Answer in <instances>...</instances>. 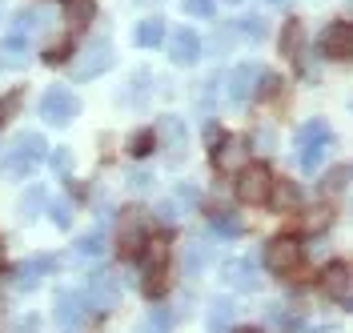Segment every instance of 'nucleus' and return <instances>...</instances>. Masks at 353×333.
I'll use <instances>...</instances> for the list:
<instances>
[{
  "mask_svg": "<svg viewBox=\"0 0 353 333\" xmlns=\"http://www.w3.org/2000/svg\"><path fill=\"white\" fill-rule=\"evenodd\" d=\"M153 137H157V145L165 141V161H169V165H181L185 145H189L185 121H181V117H161V121H157V129H153Z\"/></svg>",
  "mask_w": 353,
  "mask_h": 333,
  "instance_id": "nucleus-4",
  "label": "nucleus"
},
{
  "mask_svg": "<svg viewBox=\"0 0 353 333\" xmlns=\"http://www.w3.org/2000/svg\"><path fill=\"white\" fill-rule=\"evenodd\" d=\"M68 57H72V45H68V41L44 48V61H48V65H61V61H68Z\"/></svg>",
  "mask_w": 353,
  "mask_h": 333,
  "instance_id": "nucleus-38",
  "label": "nucleus"
},
{
  "mask_svg": "<svg viewBox=\"0 0 353 333\" xmlns=\"http://www.w3.org/2000/svg\"><path fill=\"white\" fill-rule=\"evenodd\" d=\"M330 141V125L325 121H305L297 129V149H309V145H325Z\"/></svg>",
  "mask_w": 353,
  "mask_h": 333,
  "instance_id": "nucleus-25",
  "label": "nucleus"
},
{
  "mask_svg": "<svg viewBox=\"0 0 353 333\" xmlns=\"http://www.w3.org/2000/svg\"><path fill=\"white\" fill-rule=\"evenodd\" d=\"M44 205H48V201H44V189H28V193H24V201H21V217H24V221L41 217Z\"/></svg>",
  "mask_w": 353,
  "mask_h": 333,
  "instance_id": "nucleus-33",
  "label": "nucleus"
},
{
  "mask_svg": "<svg viewBox=\"0 0 353 333\" xmlns=\"http://www.w3.org/2000/svg\"><path fill=\"white\" fill-rule=\"evenodd\" d=\"M350 45H353V37H350V24L345 21L325 24L321 37H317V48H321L325 57H333V61H345V57H350Z\"/></svg>",
  "mask_w": 353,
  "mask_h": 333,
  "instance_id": "nucleus-9",
  "label": "nucleus"
},
{
  "mask_svg": "<svg viewBox=\"0 0 353 333\" xmlns=\"http://www.w3.org/2000/svg\"><path fill=\"white\" fill-rule=\"evenodd\" d=\"M233 4H237V0H233Z\"/></svg>",
  "mask_w": 353,
  "mask_h": 333,
  "instance_id": "nucleus-52",
  "label": "nucleus"
},
{
  "mask_svg": "<svg viewBox=\"0 0 353 333\" xmlns=\"http://www.w3.org/2000/svg\"><path fill=\"white\" fill-rule=\"evenodd\" d=\"M176 197H181V201H197L201 193H197V185H181V189H176Z\"/></svg>",
  "mask_w": 353,
  "mask_h": 333,
  "instance_id": "nucleus-46",
  "label": "nucleus"
},
{
  "mask_svg": "<svg viewBox=\"0 0 353 333\" xmlns=\"http://www.w3.org/2000/svg\"><path fill=\"white\" fill-rule=\"evenodd\" d=\"M44 137L41 133H21L12 145H8V153H4V169L12 173V177H28L37 165L44 161Z\"/></svg>",
  "mask_w": 353,
  "mask_h": 333,
  "instance_id": "nucleus-1",
  "label": "nucleus"
},
{
  "mask_svg": "<svg viewBox=\"0 0 353 333\" xmlns=\"http://www.w3.org/2000/svg\"><path fill=\"white\" fill-rule=\"evenodd\" d=\"M48 12H41V8H21L17 12V24H12V37H21V41H28V37H41L44 28H48Z\"/></svg>",
  "mask_w": 353,
  "mask_h": 333,
  "instance_id": "nucleus-16",
  "label": "nucleus"
},
{
  "mask_svg": "<svg viewBox=\"0 0 353 333\" xmlns=\"http://www.w3.org/2000/svg\"><path fill=\"white\" fill-rule=\"evenodd\" d=\"M321 293L330 297V301H337V305H350V265H341V261H330V265L321 269Z\"/></svg>",
  "mask_w": 353,
  "mask_h": 333,
  "instance_id": "nucleus-8",
  "label": "nucleus"
},
{
  "mask_svg": "<svg viewBox=\"0 0 353 333\" xmlns=\"http://www.w3.org/2000/svg\"><path fill=\"white\" fill-rule=\"evenodd\" d=\"M225 281L233 289H245V293H253V289L261 285V277H257V265L253 261H225Z\"/></svg>",
  "mask_w": 353,
  "mask_h": 333,
  "instance_id": "nucleus-13",
  "label": "nucleus"
},
{
  "mask_svg": "<svg viewBox=\"0 0 353 333\" xmlns=\"http://www.w3.org/2000/svg\"><path fill=\"white\" fill-rule=\"evenodd\" d=\"M137 257L145 261V273L165 269V261H169V241H165V237H145V245H141V253H137Z\"/></svg>",
  "mask_w": 353,
  "mask_h": 333,
  "instance_id": "nucleus-18",
  "label": "nucleus"
},
{
  "mask_svg": "<svg viewBox=\"0 0 353 333\" xmlns=\"http://www.w3.org/2000/svg\"><path fill=\"white\" fill-rule=\"evenodd\" d=\"M245 161H249V141L245 137H225L217 149H213V165L217 169H237L241 173Z\"/></svg>",
  "mask_w": 353,
  "mask_h": 333,
  "instance_id": "nucleus-11",
  "label": "nucleus"
},
{
  "mask_svg": "<svg viewBox=\"0 0 353 333\" xmlns=\"http://www.w3.org/2000/svg\"><path fill=\"white\" fill-rule=\"evenodd\" d=\"M101 253H105V233H101V229H92V233H85V237L77 241V261L101 257Z\"/></svg>",
  "mask_w": 353,
  "mask_h": 333,
  "instance_id": "nucleus-29",
  "label": "nucleus"
},
{
  "mask_svg": "<svg viewBox=\"0 0 353 333\" xmlns=\"http://www.w3.org/2000/svg\"><path fill=\"white\" fill-rule=\"evenodd\" d=\"M161 41H165V21L161 17H149V21L137 24V45L141 48H157Z\"/></svg>",
  "mask_w": 353,
  "mask_h": 333,
  "instance_id": "nucleus-24",
  "label": "nucleus"
},
{
  "mask_svg": "<svg viewBox=\"0 0 353 333\" xmlns=\"http://www.w3.org/2000/svg\"><path fill=\"white\" fill-rule=\"evenodd\" d=\"M181 4H185V12H189V17H201V21H205V17H213V8H217L213 0H181Z\"/></svg>",
  "mask_w": 353,
  "mask_h": 333,
  "instance_id": "nucleus-37",
  "label": "nucleus"
},
{
  "mask_svg": "<svg viewBox=\"0 0 353 333\" xmlns=\"http://www.w3.org/2000/svg\"><path fill=\"white\" fill-rule=\"evenodd\" d=\"M241 32H245V37H253V41H261L269 28H265L261 17H245V21H241Z\"/></svg>",
  "mask_w": 353,
  "mask_h": 333,
  "instance_id": "nucleus-40",
  "label": "nucleus"
},
{
  "mask_svg": "<svg viewBox=\"0 0 353 333\" xmlns=\"http://www.w3.org/2000/svg\"><path fill=\"white\" fill-rule=\"evenodd\" d=\"M165 37H169V57H173L176 65H193L201 57V37L193 28H173Z\"/></svg>",
  "mask_w": 353,
  "mask_h": 333,
  "instance_id": "nucleus-10",
  "label": "nucleus"
},
{
  "mask_svg": "<svg viewBox=\"0 0 353 333\" xmlns=\"http://www.w3.org/2000/svg\"><path fill=\"white\" fill-rule=\"evenodd\" d=\"M257 81H261V85H257V89H253V97H277V89H281V81H277V77H273V72H261V77H257Z\"/></svg>",
  "mask_w": 353,
  "mask_h": 333,
  "instance_id": "nucleus-39",
  "label": "nucleus"
},
{
  "mask_svg": "<svg viewBox=\"0 0 353 333\" xmlns=\"http://www.w3.org/2000/svg\"><path fill=\"white\" fill-rule=\"evenodd\" d=\"M117 297H121V285H117V277H112L109 269H101L92 281H88V293H85V305L97 313H109L117 310Z\"/></svg>",
  "mask_w": 353,
  "mask_h": 333,
  "instance_id": "nucleus-7",
  "label": "nucleus"
},
{
  "mask_svg": "<svg viewBox=\"0 0 353 333\" xmlns=\"http://www.w3.org/2000/svg\"><path fill=\"white\" fill-rule=\"evenodd\" d=\"M52 221L61 225V229L72 225V205H68V201H57V205H52Z\"/></svg>",
  "mask_w": 353,
  "mask_h": 333,
  "instance_id": "nucleus-41",
  "label": "nucleus"
},
{
  "mask_svg": "<svg viewBox=\"0 0 353 333\" xmlns=\"http://www.w3.org/2000/svg\"><path fill=\"white\" fill-rule=\"evenodd\" d=\"M141 245H145V229H141L137 217H129V225H125V229H121V237H117V249H121V257H125V261H132V257L141 253Z\"/></svg>",
  "mask_w": 353,
  "mask_h": 333,
  "instance_id": "nucleus-19",
  "label": "nucleus"
},
{
  "mask_svg": "<svg viewBox=\"0 0 353 333\" xmlns=\"http://www.w3.org/2000/svg\"><path fill=\"white\" fill-rule=\"evenodd\" d=\"M305 221H309V229H325L330 225V209H313Z\"/></svg>",
  "mask_w": 353,
  "mask_h": 333,
  "instance_id": "nucleus-44",
  "label": "nucleus"
},
{
  "mask_svg": "<svg viewBox=\"0 0 353 333\" xmlns=\"http://www.w3.org/2000/svg\"><path fill=\"white\" fill-rule=\"evenodd\" d=\"M265 265L273 273H293L301 265V241L297 237H273L265 245Z\"/></svg>",
  "mask_w": 353,
  "mask_h": 333,
  "instance_id": "nucleus-5",
  "label": "nucleus"
},
{
  "mask_svg": "<svg viewBox=\"0 0 353 333\" xmlns=\"http://www.w3.org/2000/svg\"><path fill=\"white\" fill-rule=\"evenodd\" d=\"M281 52L301 65V57H305V24L301 21H285V28H281Z\"/></svg>",
  "mask_w": 353,
  "mask_h": 333,
  "instance_id": "nucleus-17",
  "label": "nucleus"
},
{
  "mask_svg": "<svg viewBox=\"0 0 353 333\" xmlns=\"http://www.w3.org/2000/svg\"><path fill=\"white\" fill-rule=\"evenodd\" d=\"M0 65H8V68L28 65V45H24L21 37H12V32H8V41L0 45Z\"/></svg>",
  "mask_w": 353,
  "mask_h": 333,
  "instance_id": "nucleus-23",
  "label": "nucleus"
},
{
  "mask_svg": "<svg viewBox=\"0 0 353 333\" xmlns=\"http://www.w3.org/2000/svg\"><path fill=\"white\" fill-rule=\"evenodd\" d=\"M0 257H4V241H0Z\"/></svg>",
  "mask_w": 353,
  "mask_h": 333,
  "instance_id": "nucleus-51",
  "label": "nucleus"
},
{
  "mask_svg": "<svg viewBox=\"0 0 353 333\" xmlns=\"http://www.w3.org/2000/svg\"><path fill=\"white\" fill-rule=\"evenodd\" d=\"M233 333H261V330H253V325H241V330H233Z\"/></svg>",
  "mask_w": 353,
  "mask_h": 333,
  "instance_id": "nucleus-49",
  "label": "nucleus"
},
{
  "mask_svg": "<svg viewBox=\"0 0 353 333\" xmlns=\"http://www.w3.org/2000/svg\"><path fill=\"white\" fill-rule=\"evenodd\" d=\"M149 181H153L149 173H141V169H137V173L129 177V185H132V189H149Z\"/></svg>",
  "mask_w": 353,
  "mask_h": 333,
  "instance_id": "nucleus-45",
  "label": "nucleus"
},
{
  "mask_svg": "<svg viewBox=\"0 0 353 333\" xmlns=\"http://www.w3.org/2000/svg\"><path fill=\"white\" fill-rule=\"evenodd\" d=\"M257 77H261V68H257V65H237L233 72H229V97H233L237 105H241V101H249V97H253V89H257V85H253Z\"/></svg>",
  "mask_w": 353,
  "mask_h": 333,
  "instance_id": "nucleus-12",
  "label": "nucleus"
},
{
  "mask_svg": "<svg viewBox=\"0 0 353 333\" xmlns=\"http://www.w3.org/2000/svg\"><path fill=\"white\" fill-rule=\"evenodd\" d=\"M153 149H157L153 129H137V133L129 137V153H132V157H149Z\"/></svg>",
  "mask_w": 353,
  "mask_h": 333,
  "instance_id": "nucleus-30",
  "label": "nucleus"
},
{
  "mask_svg": "<svg viewBox=\"0 0 353 333\" xmlns=\"http://www.w3.org/2000/svg\"><path fill=\"white\" fill-rule=\"evenodd\" d=\"M109 65H112V45H109V37H97V41L85 48V57L72 65V77H77V81H88V77H101Z\"/></svg>",
  "mask_w": 353,
  "mask_h": 333,
  "instance_id": "nucleus-6",
  "label": "nucleus"
},
{
  "mask_svg": "<svg viewBox=\"0 0 353 333\" xmlns=\"http://www.w3.org/2000/svg\"><path fill=\"white\" fill-rule=\"evenodd\" d=\"M229 321H233V305L229 301H213L209 305V333H221Z\"/></svg>",
  "mask_w": 353,
  "mask_h": 333,
  "instance_id": "nucleus-31",
  "label": "nucleus"
},
{
  "mask_svg": "<svg viewBox=\"0 0 353 333\" xmlns=\"http://www.w3.org/2000/svg\"><path fill=\"white\" fill-rule=\"evenodd\" d=\"M92 17H97V4L92 0H65V21L72 28H85Z\"/></svg>",
  "mask_w": 353,
  "mask_h": 333,
  "instance_id": "nucleus-26",
  "label": "nucleus"
},
{
  "mask_svg": "<svg viewBox=\"0 0 353 333\" xmlns=\"http://www.w3.org/2000/svg\"><path fill=\"white\" fill-rule=\"evenodd\" d=\"M17 333H37V317H24V321H17Z\"/></svg>",
  "mask_w": 353,
  "mask_h": 333,
  "instance_id": "nucleus-48",
  "label": "nucleus"
},
{
  "mask_svg": "<svg viewBox=\"0 0 353 333\" xmlns=\"http://www.w3.org/2000/svg\"><path fill=\"white\" fill-rule=\"evenodd\" d=\"M213 229H217L221 237H241V217H237V213H233V209H225V205H221V209H213Z\"/></svg>",
  "mask_w": 353,
  "mask_h": 333,
  "instance_id": "nucleus-27",
  "label": "nucleus"
},
{
  "mask_svg": "<svg viewBox=\"0 0 353 333\" xmlns=\"http://www.w3.org/2000/svg\"><path fill=\"white\" fill-rule=\"evenodd\" d=\"M325 153H330V141H325V145H309V149H301V169H305V173H317V165L325 161Z\"/></svg>",
  "mask_w": 353,
  "mask_h": 333,
  "instance_id": "nucleus-34",
  "label": "nucleus"
},
{
  "mask_svg": "<svg viewBox=\"0 0 353 333\" xmlns=\"http://www.w3.org/2000/svg\"><path fill=\"white\" fill-rule=\"evenodd\" d=\"M173 330V310H165V305H157L141 325H137V333H169Z\"/></svg>",
  "mask_w": 353,
  "mask_h": 333,
  "instance_id": "nucleus-28",
  "label": "nucleus"
},
{
  "mask_svg": "<svg viewBox=\"0 0 353 333\" xmlns=\"http://www.w3.org/2000/svg\"><path fill=\"white\" fill-rule=\"evenodd\" d=\"M48 161H52V169H57V177H61V173H68V169H72V153H68V149H57V153L48 157Z\"/></svg>",
  "mask_w": 353,
  "mask_h": 333,
  "instance_id": "nucleus-42",
  "label": "nucleus"
},
{
  "mask_svg": "<svg viewBox=\"0 0 353 333\" xmlns=\"http://www.w3.org/2000/svg\"><path fill=\"white\" fill-rule=\"evenodd\" d=\"M77 112H81V101H77V92L65 89V85H52V89L41 97V117L48 125H68V121H77Z\"/></svg>",
  "mask_w": 353,
  "mask_h": 333,
  "instance_id": "nucleus-2",
  "label": "nucleus"
},
{
  "mask_svg": "<svg viewBox=\"0 0 353 333\" xmlns=\"http://www.w3.org/2000/svg\"><path fill=\"white\" fill-rule=\"evenodd\" d=\"M205 141H209V145H213V149H217L221 141H225V137L217 133V125H209V129H205Z\"/></svg>",
  "mask_w": 353,
  "mask_h": 333,
  "instance_id": "nucleus-47",
  "label": "nucleus"
},
{
  "mask_svg": "<svg viewBox=\"0 0 353 333\" xmlns=\"http://www.w3.org/2000/svg\"><path fill=\"white\" fill-rule=\"evenodd\" d=\"M269 325L281 333H297L301 330V310H293V305H269Z\"/></svg>",
  "mask_w": 353,
  "mask_h": 333,
  "instance_id": "nucleus-22",
  "label": "nucleus"
},
{
  "mask_svg": "<svg viewBox=\"0 0 353 333\" xmlns=\"http://www.w3.org/2000/svg\"><path fill=\"white\" fill-rule=\"evenodd\" d=\"M157 217H161L165 225L176 221V201H161V205H157Z\"/></svg>",
  "mask_w": 353,
  "mask_h": 333,
  "instance_id": "nucleus-43",
  "label": "nucleus"
},
{
  "mask_svg": "<svg viewBox=\"0 0 353 333\" xmlns=\"http://www.w3.org/2000/svg\"><path fill=\"white\" fill-rule=\"evenodd\" d=\"M52 269H57V257H32V261H24V265L17 269V285L32 289L41 281V273H52Z\"/></svg>",
  "mask_w": 353,
  "mask_h": 333,
  "instance_id": "nucleus-20",
  "label": "nucleus"
},
{
  "mask_svg": "<svg viewBox=\"0 0 353 333\" xmlns=\"http://www.w3.org/2000/svg\"><path fill=\"white\" fill-rule=\"evenodd\" d=\"M269 197H273V209H277V213H293V209L301 205V193H297L293 181H273Z\"/></svg>",
  "mask_w": 353,
  "mask_h": 333,
  "instance_id": "nucleus-21",
  "label": "nucleus"
},
{
  "mask_svg": "<svg viewBox=\"0 0 353 333\" xmlns=\"http://www.w3.org/2000/svg\"><path fill=\"white\" fill-rule=\"evenodd\" d=\"M57 321L65 330H77L85 321V297L81 293H57Z\"/></svg>",
  "mask_w": 353,
  "mask_h": 333,
  "instance_id": "nucleus-14",
  "label": "nucleus"
},
{
  "mask_svg": "<svg viewBox=\"0 0 353 333\" xmlns=\"http://www.w3.org/2000/svg\"><path fill=\"white\" fill-rule=\"evenodd\" d=\"M209 261H213V245L205 241V237H189V245H185V257H181L185 273H189V277H197Z\"/></svg>",
  "mask_w": 353,
  "mask_h": 333,
  "instance_id": "nucleus-15",
  "label": "nucleus"
},
{
  "mask_svg": "<svg viewBox=\"0 0 353 333\" xmlns=\"http://www.w3.org/2000/svg\"><path fill=\"white\" fill-rule=\"evenodd\" d=\"M21 101H24V92H21V89H12L8 97H0V129L12 121V112L21 109Z\"/></svg>",
  "mask_w": 353,
  "mask_h": 333,
  "instance_id": "nucleus-35",
  "label": "nucleus"
},
{
  "mask_svg": "<svg viewBox=\"0 0 353 333\" xmlns=\"http://www.w3.org/2000/svg\"><path fill=\"white\" fill-rule=\"evenodd\" d=\"M269 4H285V0H269Z\"/></svg>",
  "mask_w": 353,
  "mask_h": 333,
  "instance_id": "nucleus-50",
  "label": "nucleus"
},
{
  "mask_svg": "<svg viewBox=\"0 0 353 333\" xmlns=\"http://www.w3.org/2000/svg\"><path fill=\"white\" fill-rule=\"evenodd\" d=\"M345 181H350V165H337V169H330L325 177H321V193H341L345 189Z\"/></svg>",
  "mask_w": 353,
  "mask_h": 333,
  "instance_id": "nucleus-32",
  "label": "nucleus"
},
{
  "mask_svg": "<svg viewBox=\"0 0 353 333\" xmlns=\"http://www.w3.org/2000/svg\"><path fill=\"white\" fill-rule=\"evenodd\" d=\"M141 289H145V297H161V293H165V269H153V273H145Z\"/></svg>",
  "mask_w": 353,
  "mask_h": 333,
  "instance_id": "nucleus-36",
  "label": "nucleus"
},
{
  "mask_svg": "<svg viewBox=\"0 0 353 333\" xmlns=\"http://www.w3.org/2000/svg\"><path fill=\"white\" fill-rule=\"evenodd\" d=\"M269 189H273V173L265 165H245L241 173H237V197L245 205H265Z\"/></svg>",
  "mask_w": 353,
  "mask_h": 333,
  "instance_id": "nucleus-3",
  "label": "nucleus"
}]
</instances>
